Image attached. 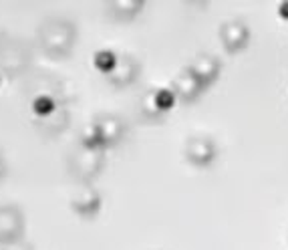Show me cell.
I'll use <instances>...</instances> for the list:
<instances>
[{"mask_svg":"<svg viewBox=\"0 0 288 250\" xmlns=\"http://www.w3.org/2000/svg\"><path fill=\"white\" fill-rule=\"evenodd\" d=\"M155 101H157V105L162 107V109H170L173 105V95H172L170 91H159L157 95H155Z\"/></svg>","mask_w":288,"mask_h":250,"instance_id":"7a4b0ae2","label":"cell"},{"mask_svg":"<svg viewBox=\"0 0 288 250\" xmlns=\"http://www.w3.org/2000/svg\"><path fill=\"white\" fill-rule=\"evenodd\" d=\"M280 16H282L284 20H288V2H284V4L280 6Z\"/></svg>","mask_w":288,"mask_h":250,"instance_id":"3957f363","label":"cell"},{"mask_svg":"<svg viewBox=\"0 0 288 250\" xmlns=\"http://www.w3.org/2000/svg\"><path fill=\"white\" fill-rule=\"evenodd\" d=\"M95 62H97V67H99L101 71H111V69H113V65H115V57H113L111 53L103 51V53H99V55H97Z\"/></svg>","mask_w":288,"mask_h":250,"instance_id":"6da1fadb","label":"cell"}]
</instances>
